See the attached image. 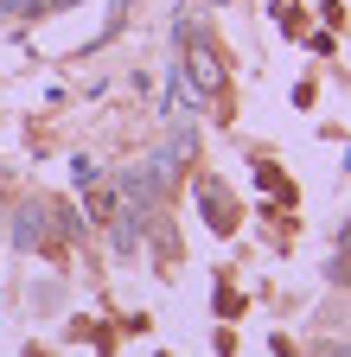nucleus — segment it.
I'll return each instance as SVG.
<instances>
[{
    "label": "nucleus",
    "mask_w": 351,
    "mask_h": 357,
    "mask_svg": "<svg viewBox=\"0 0 351 357\" xmlns=\"http://www.w3.org/2000/svg\"><path fill=\"white\" fill-rule=\"evenodd\" d=\"M198 204H204V223H211L217 236H230V230H237V204H230L224 185H198Z\"/></svg>",
    "instance_id": "f257e3e1"
},
{
    "label": "nucleus",
    "mask_w": 351,
    "mask_h": 357,
    "mask_svg": "<svg viewBox=\"0 0 351 357\" xmlns=\"http://www.w3.org/2000/svg\"><path fill=\"white\" fill-rule=\"evenodd\" d=\"M13 243H20V249H38V243H45V211H38V204H26V211H20Z\"/></svg>",
    "instance_id": "f03ea898"
},
{
    "label": "nucleus",
    "mask_w": 351,
    "mask_h": 357,
    "mask_svg": "<svg viewBox=\"0 0 351 357\" xmlns=\"http://www.w3.org/2000/svg\"><path fill=\"white\" fill-rule=\"evenodd\" d=\"M192 70H198V89H217V83H224V70H217L211 52H192Z\"/></svg>",
    "instance_id": "7ed1b4c3"
},
{
    "label": "nucleus",
    "mask_w": 351,
    "mask_h": 357,
    "mask_svg": "<svg viewBox=\"0 0 351 357\" xmlns=\"http://www.w3.org/2000/svg\"><path fill=\"white\" fill-rule=\"evenodd\" d=\"M326 357H351V351H326Z\"/></svg>",
    "instance_id": "20e7f679"
}]
</instances>
